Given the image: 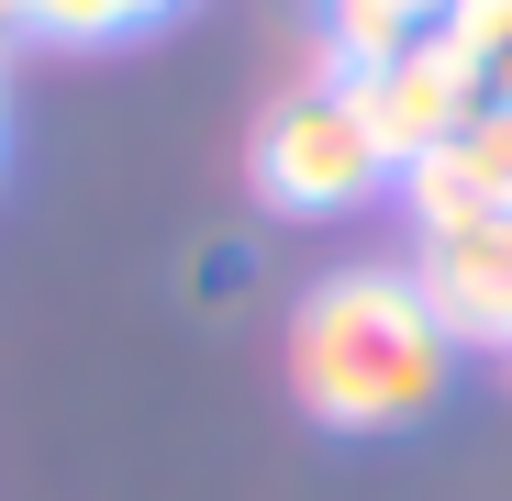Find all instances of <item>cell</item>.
I'll use <instances>...</instances> for the list:
<instances>
[{"label": "cell", "instance_id": "3957f363", "mask_svg": "<svg viewBox=\"0 0 512 501\" xmlns=\"http://www.w3.org/2000/svg\"><path fill=\"white\" fill-rule=\"evenodd\" d=\"M346 78H357V101H368V123H379L390 167L435 156L457 123H479V112H490L479 56H468V45H446V34H423V45H401V56H379V67H346Z\"/></svg>", "mask_w": 512, "mask_h": 501}, {"label": "cell", "instance_id": "5b68a950", "mask_svg": "<svg viewBox=\"0 0 512 501\" xmlns=\"http://www.w3.org/2000/svg\"><path fill=\"white\" fill-rule=\"evenodd\" d=\"M423 290H435V312L457 323V346H512V223L423 245Z\"/></svg>", "mask_w": 512, "mask_h": 501}, {"label": "cell", "instance_id": "ba28073f", "mask_svg": "<svg viewBox=\"0 0 512 501\" xmlns=\"http://www.w3.org/2000/svg\"><path fill=\"white\" fill-rule=\"evenodd\" d=\"M435 34L479 56V78H490V101H512V0H457V12H446Z\"/></svg>", "mask_w": 512, "mask_h": 501}, {"label": "cell", "instance_id": "277c9868", "mask_svg": "<svg viewBox=\"0 0 512 501\" xmlns=\"http://www.w3.org/2000/svg\"><path fill=\"white\" fill-rule=\"evenodd\" d=\"M401 212L423 245L446 234H479V223H512V101H490L479 123H457L435 156L401 167Z\"/></svg>", "mask_w": 512, "mask_h": 501}, {"label": "cell", "instance_id": "7a4b0ae2", "mask_svg": "<svg viewBox=\"0 0 512 501\" xmlns=\"http://www.w3.org/2000/svg\"><path fill=\"white\" fill-rule=\"evenodd\" d=\"M245 167H256V201L290 212V223L357 212V201L401 190V167H390V145H379V123H368V101H357L346 67H312L301 90H279L268 123H256V156H245Z\"/></svg>", "mask_w": 512, "mask_h": 501}, {"label": "cell", "instance_id": "8992f818", "mask_svg": "<svg viewBox=\"0 0 512 501\" xmlns=\"http://www.w3.org/2000/svg\"><path fill=\"white\" fill-rule=\"evenodd\" d=\"M457 0H323V67H379L401 45H423Z\"/></svg>", "mask_w": 512, "mask_h": 501}, {"label": "cell", "instance_id": "6da1fadb", "mask_svg": "<svg viewBox=\"0 0 512 501\" xmlns=\"http://www.w3.org/2000/svg\"><path fill=\"white\" fill-rule=\"evenodd\" d=\"M457 323L435 312L423 268H334L290 312V390L334 435H401L446 401Z\"/></svg>", "mask_w": 512, "mask_h": 501}, {"label": "cell", "instance_id": "52a82bcc", "mask_svg": "<svg viewBox=\"0 0 512 501\" xmlns=\"http://www.w3.org/2000/svg\"><path fill=\"white\" fill-rule=\"evenodd\" d=\"M179 0H0V34H34V45H123L145 23H167Z\"/></svg>", "mask_w": 512, "mask_h": 501}]
</instances>
